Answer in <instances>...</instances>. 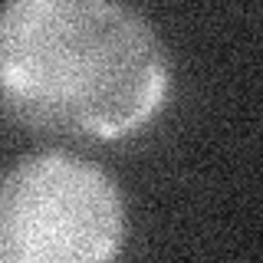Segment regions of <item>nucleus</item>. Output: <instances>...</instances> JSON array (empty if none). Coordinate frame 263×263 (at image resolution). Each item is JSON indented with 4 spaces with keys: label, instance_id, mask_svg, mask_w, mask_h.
I'll list each match as a JSON object with an SVG mask.
<instances>
[{
    "label": "nucleus",
    "instance_id": "nucleus-1",
    "mask_svg": "<svg viewBox=\"0 0 263 263\" xmlns=\"http://www.w3.org/2000/svg\"><path fill=\"white\" fill-rule=\"evenodd\" d=\"M168 89L164 43L128 0L0 7V102L23 125L115 142L148 125Z\"/></svg>",
    "mask_w": 263,
    "mask_h": 263
},
{
    "label": "nucleus",
    "instance_id": "nucleus-2",
    "mask_svg": "<svg viewBox=\"0 0 263 263\" xmlns=\"http://www.w3.org/2000/svg\"><path fill=\"white\" fill-rule=\"evenodd\" d=\"M125 240V208L105 168L40 152L0 181V263H99Z\"/></svg>",
    "mask_w": 263,
    "mask_h": 263
}]
</instances>
